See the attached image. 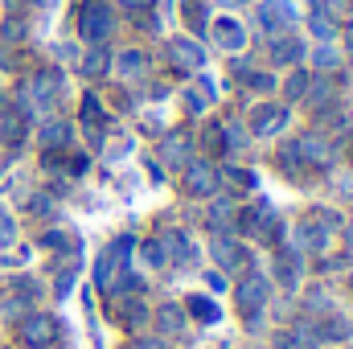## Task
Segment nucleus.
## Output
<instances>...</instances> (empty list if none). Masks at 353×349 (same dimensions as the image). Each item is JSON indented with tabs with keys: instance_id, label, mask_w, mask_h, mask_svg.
<instances>
[{
	"instance_id": "1",
	"label": "nucleus",
	"mask_w": 353,
	"mask_h": 349,
	"mask_svg": "<svg viewBox=\"0 0 353 349\" xmlns=\"http://www.w3.org/2000/svg\"><path fill=\"white\" fill-rule=\"evenodd\" d=\"M263 300H267V283L259 279V275H251V279H243V283H239V304H243L247 312L263 308Z\"/></svg>"
},
{
	"instance_id": "2",
	"label": "nucleus",
	"mask_w": 353,
	"mask_h": 349,
	"mask_svg": "<svg viewBox=\"0 0 353 349\" xmlns=\"http://www.w3.org/2000/svg\"><path fill=\"white\" fill-rule=\"evenodd\" d=\"M21 337L33 341V346H46V341L54 337V321H50V317H29V321L21 325Z\"/></svg>"
},
{
	"instance_id": "3",
	"label": "nucleus",
	"mask_w": 353,
	"mask_h": 349,
	"mask_svg": "<svg viewBox=\"0 0 353 349\" xmlns=\"http://www.w3.org/2000/svg\"><path fill=\"white\" fill-rule=\"evenodd\" d=\"M83 33H87L90 41H99L107 33V8L103 4H90L87 12H83Z\"/></svg>"
},
{
	"instance_id": "4",
	"label": "nucleus",
	"mask_w": 353,
	"mask_h": 349,
	"mask_svg": "<svg viewBox=\"0 0 353 349\" xmlns=\"http://www.w3.org/2000/svg\"><path fill=\"white\" fill-rule=\"evenodd\" d=\"M185 185H189L193 193H210V189L218 185V177H214V169H205V165H193L189 177H185Z\"/></svg>"
},
{
	"instance_id": "5",
	"label": "nucleus",
	"mask_w": 353,
	"mask_h": 349,
	"mask_svg": "<svg viewBox=\"0 0 353 349\" xmlns=\"http://www.w3.org/2000/svg\"><path fill=\"white\" fill-rule=\"evenodd\" d=\"M210 247H214V255H218L222 263H239V247H234V239H230V235L210 239Z\"/></svg>"
},
{
	"instance_id": "6",
	"label": "nucleus",
	"mask_w": 353,
	"mask_h": 349,
	"mask_svg": "<svg viewBox=\"0 0 353 349\" xmlns=\"http://www.w3.org/2000/svg\"><path fill=\"white\" fill-rule=\"evenodd\" d=\"M189 304H193V317H197V321H218V304H214L210 296H193Z\"/></svg>"
},
{
	"instance_id": "7",
	"label": "nucleus",
	"mask_w": 353,
	"mask_h": 349,
	"mask_svg": "<svg viewBox=\"0 0 353 349\" xmlns=\"http://www.w3.org/2000/svg\"><path fill=\"white\" fill-rule=\"evenodd\" d=\"M300 148H304V157H312L316 165H325V161H329V148H325L316 136H304V144H300Z\"/></svg>"
},
{
	"instance_id": "8",
	"label": "nucleus",
	"mask_w": 353,
	"mask_h": 349,
	"mask_svg": "<svg viewBox=\"0 0 353 349\" xmlns=\"http://www.w3.org/2000/svg\"><path fill=\"white\" fill-rule=\"evenodd\" d=\"M283 119H288L283 111H267L263 119H259V132H263V136H271L275 128H283Z\"/></svg>"
},
{
	"instance_id": "9",
	"label": "nucleus",
	"mask_w": 353,
	"mask_h": 349,
	"mask_svg": "<svg viewBox=\"0 0 353 349\" xmlns=\"http://www.w3.org/2000/svg\"><path fill=\"white\" fill-rule=\"evenodd\" d=\"M218 37H222V46H239V29H234L230 21H222V25H218Z\"/></svg>"
},
{
	"instance_id": "10",
	"label": "nucleus",
	"mask_w": 353,
	"mask_h": 349,
	"mask_svg": "<svg viewBox=\"0 0 353 349\" xmlns=\"http://www.w3.org/2000/svg\"><path fill=\"white\" fill-rule=\"evenodd\" d=\"M230 214H234V210H230V201H214V218H210V222H214V226H222V222H230Z\"/></svg>"
},
{
	"instance_id": "11",
	"label": "nucleus",
	"mask_w": 353,
	"mask_h": 349,
	"mask_svg": "<svg viewBox=\"0 0 353 349\" xmlns=\"http://www.w3.org/2000/svg\"><path fill=\"white\" fill-rule=\"evenodd\" d=\"M62 140H66V128H62V123H54V128L46 132V144H50V148H58Z\"/></svg>"
},
{
	"instance_id": "12",
	"label": "nucleus",
	"mask_w": 353,
	"mask_h": 349,
	"mask_svg": "<svg viewBox=\"0 0 353 349\" xmlns=\"http://www.w3.org/2000/svg\"><path fill=\"white\" fill-rule=\"evenodd\" d=\"M176 58H181V62H189V66H193V62H197V58H201V54H197V50H193V46H176Z\"/></svg>"
},
{
	"instance_id": "13",
	"label": "nucleus",
	"mask_w": 353,
	"mask_h": 349,
	"mask_svg": "<svg viewBox=\"0 0 353 349\" xmlns=\"http://www.w3.org/2000/svg\"><path fill=\"white\" fill-rule=\"evenodd\" d=\"M144 255H148V263H165V251H161V243H148V247H144Z\"/></svg>"
},
{
	"instance_id": "14",
	"label": "nucleus",
	"mask_w": 353,
	"mask_h": 349,
	"mask_svg": "<svg viewBox=\"0 0 353 349\" xmlns=\"http://www.w3.org/2000/svg\"><path fill=\"white\" fill-rule=\"evenodd\" d=\"M341 193H345V197H353V181H345V185H341Z\"/></svg>"
},
{
	"instance_id": "15",
	"label": "nucleus",
	"mask_w": 353,
	"mask_h": 349,
	"mask_svg": "<svg viewBox=\"0 0 353 349\" xmlns=\"http://www.w3.org/2000/svg\"><path fill=\"white\" fill-rule=\"evenodd\" d=\"M350 243H353V222H350Z\"/></svg>"
},
{
	"instance_id": "16",
	"label": "nucleus",
	"mask_w": 353,
	"mask_h": 349,
	"mask_svg": "<svg viewBox=\"0 0 353 349\" xmlns=\"http://www.w3.org/2000/svg\"><path fill=\"white\" fill-rule=\"evenodd\" d=\"M144 349H161V346H144Z\"/></svg>"
}]
</instances>
